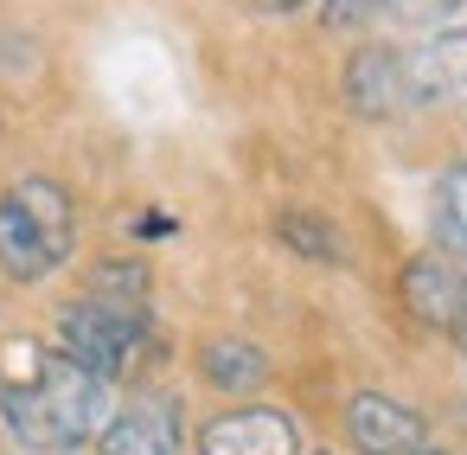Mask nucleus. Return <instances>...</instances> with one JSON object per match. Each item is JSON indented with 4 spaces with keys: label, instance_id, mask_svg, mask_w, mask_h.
<instances>
[{
    "label": "nucleus",
    "instance_id": "17",
    "mask_svg": "<svg viewBox=\"0 0 467 455\" xmlns=\"http://www.w3.org/2000/svg\"><path fill=\"white\" fill-rule=\"evenodd\" d=\"M454 346H461V372H467V321H461V333H454Z\"/></svg>",
    "mask_w": 467,
    "mask_h": 455
},
{
    "label": "nucleus",
    "instance_id": "15",
    "mask_svg": "<svg viewBox=\"0 0 467 455\" xmlns=\"http://www.w3.org/2000/svg\"><path fill=\"white\" fill-rule=\"evenodd\" d=\"M256 14H301V7H314V0H250Z\"/></svg>",
    "mask_w": 467,
    "mask_h": 455
},
{
    "label": "nucleus",
    "instance_id": "18",
    "mask_svg": "<svg viewBox=\"0 0 467 455\" xmlns=\"http://www.w3.org/2000/svg\"><path fill=\"white\" fill-rule=\"evenodd\" d=\"M410 455H441V449H429V442H422V449H410Z\"/></svg>",
    "mask_w": 467,
    "mask_h": 455
},
{
    "label": "nucleus",
    "instance_id": "5",
    "mask_svg": "<svg viewBox=\"0 0 467 455\" xmlns=\"http://www.w3.org/2000/svg\"><path fill=\"white\" fill-rule=\"evenodd\" d=\"M403 308H410L416 327L454 340L461 321H467V270H461L454 257H441V250L410 257V263H403Z\"/></svg>",
    "mask_w": 467,
    "mask_h": 455
},
{
    "label": "nucleus",
    "instance_id": "10",
    "mask_svg": "<svg viewBox=\"0 0 467 455\" xmlns=\"http://www.w3.org/2000/svg\"><path fill=\"white\" fill-rule=\"evenodd\" d=\"M199 372H205L212 391L250 397V391L269 385V353H263L256 340H244V333H212V340L199 346Z\"/></svg>",
    "mask_w": 467,
    "mask_h": 455
},
{
    "label": "nucleus",
    "instance_id": "16",
    "mask_svg": "<svg viewBox=\"0 0 467 455\" xmlns=\"http://www.w3.org/2000/svg\"><path fill=\"white\" fill-rule=\"evenodd\" d=\"M141 238H173V218H161V212H148V218H141Z\"/></svg>",
    "mask_w": 467,
    "mask_h": 455
},
{
    "label": "nucleus",
    "instance_id": "12",
    "mask_svg": "<svg viewBox=\"0 0 467 455\" xmlns=\"http://www.w3.org/2000/svg\"><path fill=\"white\" fill-rule=\"evenodd\" d=\"M275 231H282V244H295L301 257H320V263H339L346 250H339V238H333V225L327 218H314V212H282L275 218Z\"/></svg>",
    "mask_w": 467,
    "mask_h": 455
},
{
    "label": "nucleus",
    "instance_id": "7",
    "mask_svg": "<svg viewBox=\"0 0 467 455\" xmlns=\"http://www.w3.org/2000/svg\"><path fill=\"white\" fill-rule=\"evenodd\" d=\"M199 455H301V423L275 404H244L199 429Z\"/></svg>",
    "mask_w": 467,
    "mask_h": 455
},
{
    "label": "nucleus",
    "instance_id": "3",
    "mask_svg": "<svg viewBox=\"0 0 467 455\" xmlns=\"http://www.w3.org/2000/svg\"><path fill=\"white\" fill-rule=\"evenodd\" d=\"M58 353L90 365L97 378H129L135 359L148 353V308H122L103 295H78L58 308Z\"/></svg>",
    "mask_w": 467,
    "mask_h": 455
},
{
    "label": "nucleus",
    "instance_id": "6",
    "mask_svg": "<svg viewBox=\"0 0 467 455\" xmlns=\"http://www.w3.org/2000/svg\"><path fill=\"white\" fill-rule=\"evenodd\" d=\"M186 449V417L173 397L141 391L129 397L103 429H97V455H180Z\"/></svg>",
    "mask_w": 467,
    "mask_h": 455
},
{
    "label": "nucleus",
    "instance_id": "4",
    "mask_svg": "<svg viewBox=\"0 0 467 455\" xmlns=\"http://www.w3.org/2000/svg\"><path fill=\"white\" fill-rule=\"evenodd\" d=\"M403 58V110H461L467 103V26H435Z\"/></svg>",
    "mask_w": 467,
    "mask_h": 455
},
{
    "label": "nucleus",
    "instance_id": "14",
    "mask_svg": "<svg viewBox=\"0 0 467 455\" xmlns=\"http://www.w3.org/2000/svg\"><path fill=\"white\" fill-rule=\"evenodd\" d=\"M467 0H384V26H410V33H435L454 26V14Z\"/></svg>",
    "mask_w": 467,
    "mask_h": 455
},
{
    "label": "nucleus",
    "instance_id": "1",
    "mask_svg": "<svg viewBox=\"0 0 467 455\" xmlns=\"http://www.w3.org/2000/svg\"><path fill=\"white\" fill-rule=\"evenodd\" d=\"M0 417H7L20 449L71 455V449L97 442V429L109 423V378H97L90 365H78L52 346V353H39V365L26 378H0Z\"/></svg>",
    "mask_w": 467,
    "mask_h": 455
},
{
    "label": "nucleus",
    "instance_id": "13",
    "mask_svg": "<svg viewBox=\"0 0 467 455\" xmlns=\"http://www.w3.org/2000/svg\"><path fill=\"white\" fill-rule=\"evenodd\" d=\"M90 295L122 302V308H148V270L141 263H97L90 270Z\"/></svg>",
    "mask_w": 467,
    "mask_h": 455
},
{
    "label": "nucleus",
    "instance_id": "9",
    "mask_svg": "<svg viewBox=\"0 0 467 455\" xmlns=\"http://www.w3.org/2000/svg\"><path fill=\"white\" fill-rule=\"evenodd\" d=\"M339 97H346V110L365 116V122H390V116H403V58H397V46L365 39V46L346 58Z\"/></svg>",
    "mask_w": 467,
    "mask_h": 455
},
{
    "label": "nucleus",
    "instance_id": "2",
    "mask_svg": "<svg viewBox=\"0 0 467 455\" xmlns=\"http://www.w3.org/2000/svg\"><path fill=\"white\" fill-rule=\"evenodd\" d=\"M78 244V206L58 180L26 174L0 193V270L14 282H46Z\"/></svg>",
    "mask_w": 467,
    "mask_h": 455
},
{
    "label": "nucleus",
    "instance_id": "11",
    "mask_svg": "<svg viewBox=\"0 0 467 455\" xmlns=\"http://www.w3.org/2000/svg\"><path fill=\"white\" fill-rule=\"evenodd\" d=\"M429 238L441 257L467 263V161H454L435 180V206H429Z\"/></svg>",
    "mask_w": 467,
    "mask_h": 455
},
{
    "label": "nucleus",
    "instance_id": "8",
    "mask_svg": "<svg viewBox=\"0 0 467 455\" xmlns=\"http://www.w3.org/2000/svg\"><path fill=\"white\" fill-rule=\"evenodd\" d=\"M422 436H429V423L403 397H390V391H352L346 397V442L358 455H410V449H422Z\"/></svg>",
    "mask_w": 467,
    "mask_h": 455
}]
</instances>
